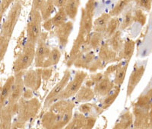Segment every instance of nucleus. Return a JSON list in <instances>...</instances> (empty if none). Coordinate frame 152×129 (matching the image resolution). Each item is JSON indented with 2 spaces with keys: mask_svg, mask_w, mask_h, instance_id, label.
<instances>
[{
  "mask_svg": "<svg viewBox=\"0 0 152 129\" xmlns=\"http://www.w3.org/2000/svg\"><path fill=\"white\" fill-rule=\"evenodd\" d=\"M61 58V52L59 49L55 47L51 50L50 53V55L48 56L47 59L46 60L45 63L43 64V68H48L50 66H53L54 65L57 64L60 60Z\"/></svg>",
  "mask_w": 152,
  "mask_h": 129,
  "instance_id": "obj_27",
  "label": "nucleus"
},
{
  "mask_svg": "<svg viewBox=\"0 0 152 129\" xmlns=\"http://www.w3.org/2000/svg\"><path fill=\"white\" fill-rule=\"evenodd\" d=\"M42 16L40 10L31 8L29 15V21L27 26V37L28 40L37 44L38 38L41 32Z\"/></svg>",
  "mask_w": 152,
  "mask_h": 129,
  "instance_id": "obj_5",
  "label": "nucleus"
},
{
  "mask_svg": "<svg viewBox=\"0 0 152 129\" xmlns=\"http://www.w3.org/2000/svg\"><path fill=\"white\" fill-rule=\"evenodd\" d=\"M135 42L132 39H127L124 42L123 50L119 54L120 59H123L125 61L129 62L133 54H134V51H135Z\"/></svg>",
  "mask_w": 152,
  "mask_h": 129,
  "instance_id": "obj_20",
  "label": "nucleus"
},
{
  "mask_svg": "<svg viewBox=\"0 0 152 129\" xmlns=\"http://www.w3.org/2000/svg\"><path fill=\"white\" fill-rule=\"evenodd\" d=\"M2 10H1V9H0V20H1V18H2Z\"/></svg>",
  "mask_w": 152,
  "mask_h": 129,
  "instance_id": "obj_49",
  "label": "nucleus"
},
{
  "mask_svg": "<svg viewBox=\"0 0 152 129\" xmlns=\"http://www.w3.org/2000/svg\"><path fill=\"white\" fill-rule=\"evenodd\" d=\"M15 82V77H10L5 83L3 87H2L1 93H0V108L3 106L5 101L9 98V96L12 92V86Z\"/></svg>",
  "mask_w": 152,
  "mask_h": 129,
  "instance_id": "obj_25",
  "label": "nucleus"
},
{
  "mask_svg": "<svg viewBox=\"0 0 152 129\" xmlns=\"http://www.w3.org/2000/svg\"><path fill=\"white\" fill-rule=\"evenodd\" d=\"M55 5L53 0H47L43 6L40 8V12L41 14L42 18L43 21L49 19L51 18V15L55 11Z\"/></svg>",
  "mask_w": 152,
  "mask_h": 129,
  "instance_id": "obj_31",
  "label": "nucleus"
},
{
  "mask_svg": "<svg viewBox=\"0 0 152 129\" xmlns=\"http://www.w3.org/2000/svg\"><path fill=\"white\" fill-rule=\"evenodd\" d=\"M134 21V18H133V10L132 9H129L124 12L123 17V21L120 24V29L125 30L126 28H129Z\"/></svg>",
  "mask_w": 152,
  "mask_h": 129,
  "instance_id": "obj_34",
  "label": "nucleus"
},
{
  "mask_svg": "<svg viewBox=\"0 0 152 129\" xmlns=\"http://www.w3.org/2000/svg\"><path fill=\"white\" fill-rule=\"evenodd\" d=\"M43 27L44 28V29L47 30V31H50V30L52 29L53 27V24L51 18L44 21V22H43Z\"/></svg>",
  "mask_w": 152,
  "mask_h": 129,
  "instance_id": "obj_47",
  "label": "nucleus"
},
{
  "mask_svg": "<svg viewBox=\"0 0 152 129\" xmlns=\"http://www.w3.org/2000/svg\"><path fill=\"white\" fill-rule=\"evenodd\" d=\"M53 3L56 7H57L58 9L64 8L66 2H67V0H53Z\"/></svg>",
  "mask_w": 152,
  "mask_h": 129,
  "instance_id": "obj_48",
  "label": "nucleus"
},
{
  "mask_svg": "<svg viewBox=\"0 0 152 129\" xmlns=\"http://www.w3.org/2000/svg\"><path fill=\"white\" fill-rule=\"evenodd\" d=\"M68 15L66 14V10H65L64 8H61L59 9V11L55 14V15L53 18H51L52 19L53 24V27L59 26L60 24H63V23L66 22L68 19Z\"/></svg>",
  "mask_w": 152,
  "mask_h": 129,
  "instance_id": "obj_33",
  "label": "nucleus"
},
{
  "mask_svg": "<svg viewBox=\"0 0 152 129\" xmlns=\"http://www.w3.org/2000/svg\"><path fill=\"white\" fill-rule=\"evenodd\" d=\"M129 64V61H125L124 63L120 62L119 67L117 68L116 71L115 72V78H114L113 83L116 86H121L123 85L125 78H126Z\"/></svg>",
  "mask_w": 152,
  "mask_h": 129,
  "instance_id": "obj_22",
  "label": "nucleus"
},
{
  "mask_svg": "<svg viewBox=\"0 0 152 129\" xmlns=\"http://www.w3.org/2000/svg\"><path fill=\"white\" fill-rule=\"evenodd\" d=\"M97 105L92 103L88 102H84L82 103L79 107H78V110L81 113L84 114V115H87L92 112V110L97 108Z\"/></svg>",
  "mask_w": 152,
  "mask_h": 129,
  "instance_id": "obj_39",
  "label": "nucleus"
},
{
  "mask_svg": "<svg viewBox=\"0 0 152 129\" xmlns=\"http://www.w3.org/2000/svg\"><path fill=\"white\" fill-rule=\"evenodd\" d=\"M96 57H97L95 56L94 52L92 50H90V51L81 54L78 57V59L75 61L73 66H75V67H78V68L86 69V70H88L89 67H90L91 63H93V61L94 60Z\"/></svg>",
  "mask_w": 152,
  "mask_h": 129,
  "instance_id": "obj_16",
  "label": "nucleus"
},
{
  "mask_svg": "<svg viewBox=\"0 0 152 129\" xmlns=\"http://www.w3.org/2000/svg\"><path fill=\"white\" fill-rule=\"evenodd\" d=\"M75 106V104L72 100H56L42 117V126L53 129L66 128L72 118Z\"/></svg>",
  "mask_w": 152,
  "mask_h": 129,
  "instance_id": "obj_1",
  "label": "nucleus"
},
{
  "mask_svg": "<svg viewBox=\"0 0 152 129\" xmlns=\"http://www.w3.org/2000/svg\"><path fill=\"white\" fill-rule=\"evenodd\" d=\"M104 38V35L102 33L94 32L91 33L90 38L88 41V46L93 51H97L100 48V45L103 43V39Z\"/></svg>",
  "mask_w": 152,
  "mask_h": 129,
  "instance_id": "obj_28",
  "label": "nucleus"
},
{
  "mask_svg": "<svg viewBox=\"0 0 152 129\" xmlns=\"http://www.w3.org/2000/svg\"><path fill=\"white\" fill-rule=\"evenodd\" d=\"M21 9H22V6L19 2L13 5V7L11 9L10 12L9 13V15H8L7 18L5 21L3 26H2V36L10 39L11 35L13 32V30H14L16 24H17L18 18L21 14Z\"/></svg>",
  "mask_w": 152,
  "mask_h": 129,
  "instance_id": "obj_8",
  "label": "nucleus"
},
{
  "mask_svg": "<svg viewBox=\"0 0 152 129\" xmlns=\"http://www.w3.org/2000/svg\"><path fill=\"white\" fill-rule=\"evenodd\" d=\"M120 87L121 86L115 85L113 90L107 96H105L104 100H103L102 103H101V106H100V108L102 109V111L107 109L113 105V103L115 102V100H116V98L118 97L119 93H120Z\"/></svg>",
  "mask_w": 152,
  "mask_h": 129,
  "instance_id": "obj_24",
  "label": "nucleus"
},
{
  "mask_svg": "<svg viewBox=\"0 0 152 129\" xmlns=\"http://www.w3.org/2000/svg\"><path fill=\"white\" fill-rule=\"evenodd\" d=\"M118 53L114 51L108 43L106 41L105 42H103L102 44L100 45L99 48V54L98 57L104 62V64H107L110 63H113L116 61L121 60L120 57L117 56Z\"/></svg>",
  "mask_w": 152,
  "mask_h": 129,
  "instance_id": "obj_14",
  "label": "nucleus"
},
{
  "mask_svg": "<svg viewBox=\"0 0 152 129\" xmlns=\"http://www.w3.org/2000/svg\"><path fill=\"white\" fill-rule=\"evenodd\" d=\"M104 78V73H92L91 75H90V78L88 80L85 85L89 86V87H92L94 86V85L97 83L100 80H102Z\"/></svg>",
  "mask_w": 152,
  "mask_h": 129,
  "instance_id": "obj_36",
  "label": "nucleus"
},
{
  "mask_svg": "<svg viewBox=\"0 0 152 129\" xmlns=\"http://www.w3.org/2000/svg\"><path fill=\"white\" fill-rule=\"evenodd\" d=\"M47 34L46 32H42L37 42L34 63L35 66L37 68H43V64L51 51V49L47 44Z\"/></svg>",
  "mask_w": 152,
  "mask_h": 129,
  "instance_id": "obj_7",
  "label": "nucleus"
},
{
  "mask_svg": "<svg viewBox=\"0 0 152 129\" xmlns=\"http://www.w3.org/2000/svg\"><path fill=\"white\" fill-rule=\"evenodd\" d=\"M19 101L18 123H20V127L23 128L27 122L36 116L41 104L38 99L34 97L30 100L23 98Z\"/></svg>",
  "mask_w": 152,
  "mask_h": 129,
  "instance_id": "obj_2",
  "label": "nucleus"
},
{
  "mask_svg": "<svg viewBox=\"0 0 152 129\" xmlns=\"http://www.w3.org/2000/svg\"><path fill=\"white\" fill-rule=\"evenodd\" d=\"M111 16L109 13L104 12L101 15L99 16L94 21L93 23V30L94 32H99V33L104 34L108 22L111 18Z\"/></svg>",
  "mask_w": 152,
  "mask_h": 129,
  "instance_id": "obj_18",
  "label": "nucleus"
},
{
  "mask_svg": "<svg viewBox=\"0 0 152 129\" xmlns=\"http://www.w3.org/2000/svg\"><path fill=\"white\" fill-rule=\"evenodd\" d=\"M46 1L47 0H33V5H32V7L36 9H38V10H40V8L43 6V4L45 3Z\"/></svg>",
  "mask_w": 152,
  "mask_h": 129,
  "instance_id": "obj_45",
  "label": "nucleus"
},
{
  "mask_svg": "<svg viewBox=\"0 0 152 129\" xmlns=\"http://www.w3.org/2000/svg\"><path fill=\"white\" fill-rule=\"evenodd\" d=\"M133 113L129 111H126L120 115V117L113 126V128H129L133 123Z\"/></svg>",
  "mask_w": 152,
  "mask_h": 129,
  "instance_id": "obj_21",
  "label": "nucleus"
},
{
  "mask_svg": "<svg viewBox=\"0 0 152 129\" xmlns=\"http://www.w3.org/2000/svg\"><path fill=\"white\" fill-rule=\"evenodd\" d=\"M23 76L24 73L21 72L16 73V76L15 77V82L12 86V92L9 98V104H16L18 102L21 100V96H23L24 93V80H23Z\"/></svg>",
  "mask_w": 152,
  "mask_h": 129,
  "instance_id": "obj_11",
  "label": "nucleus"
},
{
  "mask_svg": "<svg viewBox=\"0 0 152 129\" xmlns=\"http://www.w3.org/2000/svg\"><path fill=\"white\" fill-rule=\"evenodd\" d=\"M87 117L82 113H75L66 128H86Z\"/></svg>",
  "mask_w": 152,
  "mask_h": 129,
  "instance_id": "obj_23",
  "label": "nucleus"
},
{
  "mask_svg": "<svg viewBox=\"0 0 152 129\" xmlns=\"http://www.w3.org/2000/svg\"><path fill=\"white\" fill-rule=\"evenodd\" d=\"M70 78H71V72L69 69H67L64 72V75L60 80V81L55 86V87L50 91V93L46 97V100L44 101V105H43L44 108H49L56 100L57 96H59L62 93V90L65 89L68 83L69 82Z\"/></svg>",
  "mask_w": 152,
  "mask_h": 129,
  "instance_id": "obj_9",
  "label": "nucleus"
},
{
  "mask_svg": "<svg viewBox=\"0 0 152 129\" xmlns=\"http://www.w3.org/2000/svg\"><path fill=\"white\" fill-rule=\"evenodd\" d=\"M73 29L72 21H66L59 26L55 27L54 32L59 41V45L62 48H65L69 42V36L71 35Z\"/></svg>",
  "mask_w": 152,
  "mask_h": 129,
  "instance_id": "obj_12",
  "label": "nucleus"
},
{
  "mask_svg": "<svg viewBox=\"0 0 152 129\" xmlns=\"http://www.w3.org/2000/svg\"><path fill=\"white\" fill-rule=\"evenodd\" d=\"M97 121V117H94V115H90V116H87V124L86 128H93L94 126L95 125Z\"/></svg>",
  "mask_w": 152,
  "mask_h": 129,
  "instance_id": "obj_42",
  "label": "nucleus"
},
{
  "mask_svg": "<svg viewBox=\"0 0 152 129\" xmlns=\"http://www.w3.org/2000/svg\"><path fill=\"white\" fill-rule=\"evenodd\" d=\"M42 70L43 68H37L35 70H30L24 74L23 80L24 86L27 88L37 92L40 89L42 83Z\"/></svg>",
  "mask_w": 152,
  "mask_h": 129,
  "instance_id": "obj_10",
  "label": "nucleus"
},
{
  "mask_svg": "<svg viewBox=\"0 0 152 129\" xmlns=\"http://www.w3.org/2000/svg\"><path fill=\"white\" fill-rule=\"evenodd\" d=\"M9 38L4 36L0 37V62L3 59L5 54L7 51V47L9 45Z\"/></svg>",
  "mask_w": 152,
  "mask_h": 129,
  "instance_id": "obj_38",
  "label": "nucleus"
},
{
  "mask_svg": "<svg viewBox=\"0 0 152 129\" xmlns=\"http://www.w3.org/2000/svg\"><path fill=\"white\" fill-rule=\"evenodd\" d=\"M120 27V21L119 18L112 17L108 22L105 32H104V38H109L112 35L116 33L118 31V28Z\"/></svg>",
  "mask_w": 152,
  "mask_h": 129,
  "instance_id": "obj_29",
  "label": "nucleus"
},
{
  "mask_svg": "<svg viewBox=\"0 0 152 129\" xmlns=\"http://www.w3.org/2000/svg\"><path fill=\"white\" fill-rule=\"evenodd\" d=\"M113 81H112L108 77H104L96 85H94V93L100 97H105L109 94L114 88Z\"/></svg>",
  "mask_w": 152,
  "mask_h": 129,
  "instance_id": "obj_15",
  "label": "nucleus"
},
{
  "mask_svg": "<svg viewBox=\"0 0 152 129\" xmlns=\"http://www.w3.org/2000/svg\"><path fill=\"white\" fill-rule=\"evenodd\" d=\"M96 0H88L85 8L81 9V18L78 33L90 38V35L93 29L94 15Z\"/></svg>",
  "mask_w": 152,
  "mask_h": 129,
  "instance_id": "obj_4",
  "label": "nucleus"
},
{
  "mask_svg": "<svg viewBox=\"0 0 152 129\" xmlns=\"http://www.w3.org/2000/svg\"><path fill=\"white\" fill-rule=\"evenodd\" d=\"M133 18L135 22L140 24L142 26H144L147 21V15L145 14L144 11L141 9H137L135 11H133Z\"/></svg>",
  "mask_w": 152,
  "mask_h": 129,
  "instance_id": "obj_35",
  "label": "nucleus"
},
{
  "mask_svg": "<svg viewBox=\"0 0 152 129\" xmlns=\"http://www.w3.org/2000/svg\"><path fill=\"white\" fill-rule=\"evenodd\" d=\"M152 102V89L148 90L146 93L142 94V96L138 97V100L134 103V106L138 107V108H147L150 105Z\"/></svg>",
  "mask_w": 152,
  "mask_h": 129,
  "instance_id": "obj_30",
  "label": "nucleus"
},
{
  "mask_svg": "<svg viewBox=\"0 0 152 129\" xmlns=\"http://www.w3.org/2000/svg\"><path fill=\"white\" fill-rule=\"evenodd\" d=\"M107 42L114 51L119 54L123 50V45H124V41L122 38L121 31L118 30L113 35H112L109 38H107Z\"/></svg>",
  "mask_w": 152,
  "mask_h": 129,
  "instance_id": "obj_19",
  "label": "nucleus"
},
{
  "mask_svg": "<svg viewBox=\"0 0 152 129\" xmlns=\"http://www.w3.org/2000/svg\"><path fill=\"white\" fill-rule=\"evenodd\" d=\"M53 69L52 68H43L42 70V79L44 80H48L50 77L52 76Z\"/></svg>",
  "mask_w": 152,
  "mask_h": 129,
  "instance_id": "obj_43",
  "label": "nucleus"
},
{
  "mask_svg": "<svg viewBox=\"0 0 152 129\" xmlns=\"http://www.w3.org/2000/svg\"><path fill=\"white\" fill-rule=\"evenodd\" d=\"M148 128H152V102L148 108Z\"/></svg>",
  "mask_w": 152,
  "mask_h": 129,
  "instance_id": "obj_44",
  "label": "nucleus"
},
{
  "mask_svg": "<svg viewBox=\"0 0 152 129\" xmlns=\"http://www.w3.org/2000/svg\"><path fill=\"white\" fill-rule=\"evenodd\" d=\"M80 3H81V0H67L64 9L66 10L68 17L70 19H75L77 14H78Z\"/></svg>",
  "mask_w": 152,
  "mask_h": 129,
  "instance_id": "obj_26",
  "label": "nucleus"
},
{
  "mask_svg": "<svg viewBox=\"0 0 152 129\" xmlns=\"http://www.w3.org/2000/svg\"><path fill=\"white\" fill-rule=\"evenodd\" d=\"M88 77V73L83 70H78L76 72L74 79L71 82H69L62 93L57 96L56 100H69L70 98L75 96L78 92L80 88L82 86L84 81Z\"/></svg>",
  "mask_w": 152,
  "mask_h": 129,
  "instance_id": "obj_6",
  "label": "nucleus"
},
{
  "mask_svg": "<svg viewBox=\"0 0 152 129\" xmlns=\"http://www.w3.org/2000/svg\"><path fill=\"white\" fill-rule=\"evenodd\" d=\"M132 1L134 0H119L113 7V9L110 12L109 14L110 15L111 17H117L118 15H119L124 12L125 9Z\"/></svg>",
  "mask_w": 152,
  "mask_h": 129,
  "instance_id": "obj_32",
  "label": "nucleus"
},
{
  "mask_svg": "<svg viewBox=\"0 0 152 129\" xmlns=\"http://www.w3.org/2000/svg\"><path fill=\"white\" fill-rule=\"evenodd\" d=\"M36 44L27 39L23 50L18 55L14 64V71L17 73L26 70L32 64L35 57Z\"/></svg>",
  "mask_w": 152,
  "mask_h": 129,
  "instance_id": "obj_3",
  "label": "nucleus"
},
{
  "mask_svg": "<svg viewBox=\"0 0 152 129\" xmlns=\"http://www.w3.org/2000/svg\"><path fill=\"white\" fill-rule=\"evenodd\" d=\"M145 71V67L144 65L140 66H137L135 64V67L133 69L129 79L128 85H127V89H126V96L129 98L132 96L133 91L135 90L138 84L142 80V77L144 76V73Z\"/></svg>",
  "mask_w": 152,
  "mask_h": 129,
  "instance_id": "obj_13",
  "label": "nucleus"
},
{
  "mask_svg": "<svg viewBox=\"0 0 152 129\" xmlns=\"http://www.w3.org/2000/svg\"><path fill=\"white\" fill-rule=\"evenodd\" d=\"M95 96L94 89L88 86H82L78 92L75 94V100L77 102H89Z\"/></svg>",
  "mask_w": 152,
  "mask_h": 129,
  "instance_id": "obj_17",
  "label": "nucleus"
},
{
  "mask_svg": "<svg viewBox=\"0 0 152 129\" xmlns=\"http://www.w3.org/2000/svg\"><path fill=\"white\" fill-rule=\"evenodd\" d=\"M34 91L32 89H28L26 90H24V93H23V98L24 99H26V100H30V99H32L34 97Z\"/></svg>",
  "mask_w": 152,
  "mask_h": 129,
  "instance_id": "obj_46",
  "label": "nucleus"
},
{
  "mask_svg": "<svg viewBox=\"0 0 152 129\" xmlns=\"http://www.w3.org/2000/svg\"><path fill=\"white\" fill-rule=\"evenodd\" d=\"M137 7L149 12L151 9L152 0H134Z\"/></svg>",
  "mask_w": 152,
  "mask_h": 129,
  "instance_id": "obj_37",
  "label": "nucleus"
},
{
  "mask_svg": "<svg viewBox=\"0 0 152 129\" xmlns=\"http://www.w3.org/2000/svg\"><path fill=\"white\" fill-rule=\"evenodd\" d=\"M104 62H103L99 57H96L94 60L93 61V63H91L90 67H89L88 70L90 72H91V73H95V72H97V70H101V69L104 68Z\"/></svg>",
  "mask_w": 152,
  "mask_h": 129,
  "instance_id": "obj_40",
  "label": "nucleus"
},
{
  "mask_svg": "<svg viewBox=\"0 0 152 129\" xmlns=\"http://www.w3.org/2000/svg\"><path fill=\"white\" fill-rule=\"evenodd\" d=\"M119 64H120V63H117V64L110 66L106 70V71L104 73V77H110V76L113 73H115V72L116 71L117 68L119 67Z\"/></svg>",
  "mask_w": 152,
  "mask_h": 129,
  "instance_id": "obj_41",
  "label": "nucleus"
}]
</instances>
